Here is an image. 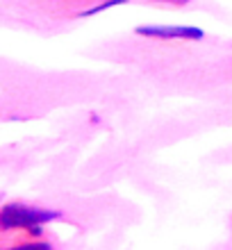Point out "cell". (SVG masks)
Returning <instances> with one entry per match:
<instances>
[{
	"label": "cell",
	"instance_id": "6da1fadb",
	"mask_svg": "<svg viewBox=\"0 0 232 250\" xmlns=\"http://www.w3.org/2000/svg\"><path fill=\"white\" fill-rule=\"evenodd\" d=\"M57 214L53 211H39L30 209L25 205H7L2 214H0V223L5 230L9 228H27L32 234H41V223H46L50 218H55Z\"/></svg>",
	"mask_w": 232,
	"mask_h": 250
},
{
	"label": "cell",
	"instance_id": "277c9868",
	"mask_svg": "<svg viewBox=\"0 0 232 250\" xmlns=\"http://www.w3.org/2000/svg\"><path fill=\"white\" fill-rule=\"evenodd\" d=\"M166 2H175V5H182V2H189V0H166Z\"/></svg>",
	"mask_w": 232,
	"mask_h": 250
},
{
	"label": "cell",
	"instance_id": "7a4b0ae2",
	"mask_svg": "<svg viewBox=\"0 0 232 250\" xmlns=\"http://www.w3.org/2000/svg\"><path fill=\"white\" fill-rule=\"evenodd\" d=\"M137 32L144 37H162V39H203L200 27H185V25H141Z\"/></svg>",
	"mask_w": 232,
	"mask_h": 250
},
{
	"label": "cell",
	"instance_id": "3957f363",
	"mask_svg": "<svg viewBox=\"0 0 232 250\" xmlns=\"http://www.w3.org/2000/svg\"><path fill=\"white\" fill-rule=\"evenodd\" d=\"M126 0H105V2H100L98 7H91V9H86V12H82L80 16H91V14H98V12H105V9H109V7H116V5H123Z\"/></svg>",
	"mask_w": 232,
	"mask_h": 250
}]
</instances>
